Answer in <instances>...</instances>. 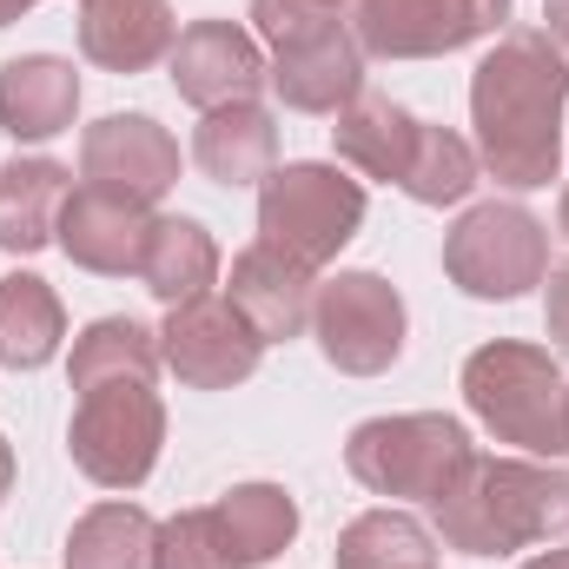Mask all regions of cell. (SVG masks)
<instances>
[{
  "label": "cell",
  "instance_id": "ac0fdd59",
  "mask_svg": "<svg viewBox=\"0 0 569 569\" xmlns=\"http://www.w3.org/2000/svg\"><path fill=\"white\" fill-rule=\"evenodd\" d=\"M192 159L212 186H266V172L279 166V127L259 100L212 107L192 133Z\"/></svg>",
  "mask_w": 569,
  "mask_h": 569
},
{
  "label": "cell",
  "instance_id": "603a6c76",
  "mask_svg": "<svg viewBox=\"0 0 569 569\" xmlns=\"http://www.w3.org/2000/svg\"><path fill=\"white\" fill-rule=\"evenodd\" d=\"M159 331H146L140 318H93L73 338L67 358V385L93 391V385H152L159 378Z\"/></svg>",
  "mask_w": 569,
  "mask_h": 569
},
{
  "label": "cell",
  "instance_id": "4316f807",
  "mask_svg": "<svg viewBox=\"0 0 569 569\" xmlns=\"http://www.w3.org/2000/svg\"><path fill=\"white\" fill-rule=\"evenodd\" d=\"M477 172H483V159H477V146L463 140V133L418 120V152H411V172H405V192L418 206H457V199H470Z\"/></svg>",
  "mask_w": 569,
  "mask_h": 569
},
{
  "label": "cell",
  "instance_id": "cb8c5ba5",
  "mask_svg": "<svg viewBox=\"0 0 569 569\" xmlns=\"http://www.w3.org/2000/svg\"><path fill=\"white\" fill-rule=\"evenodd\" d=\"M212 510H219V523H226V537H232V557L246 569L284 557L291 537H298V503H291L284 483H239V490H226Z\"/></svg>",
  "mask_w": 569,
  "mask_h": 569
},
{
  "label": "cell",
  "instance_id": "836d02e7",
  "mask_svg": "<svg viewBox=\"0 0 569 569\" xmlns=\"http://www.w3.org/2000/svg\"><path fill=\"white\" fill-rule=\"evenodd\" d=\"M33 7H40V0H0V27H13V20L33 13Z\"/></svg>",
  "mask_w": 569,
  "mask_h": 569
},
{
  "label": "cell",
  "instance_id": "d6986e66",
  "mask_svg": "<svg viewBox=\"0 0 569 569\" xmlns=\"http://www.w3.org/2000/svg\"><path fill=\"white\" fill-rule=\"evenodd\" d=\"M140 284L172 311L186 298H206L219 284V246L199 219L186 212H152V232H146V259H140Z\"/></svg>",
  "mask_w": 569,
  "mask_h": 569
},
{
  "label": "cell",
  "instance_id": "f1b7e54d",
  "mask_svg": "<svg viewBox=\"0 0 569 569\" xmlns=\"http://www.w3.org/2000/svg\"><path fill=\"white\" fill-rule=\"evenodd\" d=\"M338 13L331 7H318V0H252V27H259V40H298V33H318V27H331Z\"/></svg>",
  "mask_w": 569,
  "mask_h": 569
},
{
  "label": "cell",
  "instance_id": "8fae6325",
  "mask_svg": "<svg viewBox=\"0 0 569 569\" xmlns=\"http://www.w3.org/2000/svg\"><path fill=\"white\" fill-rule=\"evenodd\" d=\"M266 87L279 93L291 113H331L338 120L365 93V47H358V33L345 20H331L318 33H298V40L272 47Z\"/></svg>",
  "mask_w": 569,
  "mask_h": 569
},
{
  "label": "cell",
  "instance_id": "83f0119b",
  "mask_svg": "<svg viewBox=\"0 0 569 569\" xmlns=\"http://www.w3.org/2000/svg\"><path fill=\"white\" fill-rule=\"evenodd\" d=\"M152 569H246L232 557V537L219 523V510H179L159 523V550H152Z\"/></svg>",
  "mask_w": 569,
  "mask_h": 569
},
{
  "label": "cell",
  "instance_id": "d590c367",
  "mask_svg": "<svg viewBox=\"0 0 569 569\" xmlns=\"http://www.w3.org/2000/svg\"><path fill=\"white\" fill-rule=\"evenodd\" d=\"M557 232L569 239V186H563V206H557Z\"/></svg>",
  "mask_w": 569,
  "mask_h": 569
},
{
  "label": "cell",
  "instance_id": "d4e9b609",
  "mask_svg": "<svg viewBox=\"0 0 569 569\" xmlns=\"http://www.w3.org/2000/svg\"><path fill=\"white\" fill-rule=\"evenodd\" d=\"M159 523L140 503H93L67 530V569H152Z\"/></svg>",
  "mask_w": 569,
  "mask_h": 569
},
{
  "label": "cell",
  "instance_id": "5b68a950",
  "mask_svg": "<svg viewBox=\"0 0 569 569\" xmlns=\"http://www.w3.org/2000/svg\"><path fill=\"white\" fill-rule=\"evenodd\" d=\"M365 226V186L345 179L325 159H291L272 166L259 186V239L279 246L291 259H305L311 272L331 266Z\"/></svg>",
  "mask_w": 569,
  "mask_h": 569
},
{
  "label": "cell",
  "instance_id": "5bb4252c",
  "mask_svg": "<svg viewBox=\"0 0 569 569\" xmlns=\"http://www.w3.org/2000/svg\"><path fill=\"white\" fill-rule=\"evenodd\" d=\"M351 33L365 60H443L483 40V20L470 13V0H358Z\"/></svg>",
  "mask_w": 569,
  "mask_h": 569
},
{
  "label": "cell",
  "instance_id": "1f68e13d",
  "mask_svg": "<svg viewBox=\"0 0 569 569\" xmlns=\"http://www.w3.org/2000/svg\"><path fill=\"white\" fill-rule=\"evenodd\" d=\"M510 7H517V0H470V13L483 20V33H497V27L510 20Z\"/></svg>",
  "mask_w": 569,
  "mask_h": 569
},
{
  "label": "cell",
  "instance_id": "7c38bea8",
  "mask_svg": "<svg viewBox=\"0 0 569 569\" xmlns=\"http://www.w3.org/2000/svg\"><path fill=\"white\" fill-rule=\"evenodd\" d=\"M166 67H172V93L186 107H199V113L252 100L266 87V53L232 20H192V27H179V47L166 53Z\"/></svg>",
  "mask_w": 569,
  "mask_h": 569
},
{
  "label": "cell",
  "instance_id": "7a4b0ae2",
  "mask_svg": "<svg viewBox=\"0 0 569 569\" xmlns=\"http://www.w3.org/2000/svg\"><path fill=\"white\" fill-rule=\"evenodd\" d=\"M569 530V470L537 457H477L437 503V543L457 557H510Z\"/></svg>",
  "mask_w": 569,
  "mask_h": 569
},
{
  "label": "cell",
  "instance_id": "7402d4cb",
  "mask_svg": "<svg viewBox=\"0 0 569 569\" xmlns=\"http://www.w3.org/2000/svg\"><path fill=\"white\" fill-rule=\"evenodd\" d=\"M67 338L60 291L40 272H7L0 279V371H40Z\"/></svg>",
  "mask_w": 569,
  "mask_h": 569
},
{
  "label": "cell",
  "instance_id": "f546056e",
  "mask_svg": "<svg viewBox=\"0 0 569 569\" xmlns=\"http://www.w3.org/2000/svg\"><path fill=\"white\" fill-rule=\"evenodd\" d=\"M543 279H550V291H543V325H550V338L569 351V259L563 266H550Z\"/></svg>",
  "mask_w": 569,
  "mask_h": 569
},
{
  "label": "cell",
  "instance_id": "4fadbf2b",
  "mask_svg": "<svg viewBox=\"0 0 569 569\" xmlns=\"http://www.w3.org/2000/svg\"><path fill=\"white\" fill-rule=\"evenodd\" d=\"M146 232H152V206L127 199V192H107V186H80L67 192L60 206V232L53 246L80 266V272H100V279H140L146 259Z\"/></svg>",
  "mask_w": 569,
  "mask_h": 569
},
{
  "label": "cell",
  "instance_id": "6da1fadb",
  "mask_svg": "<svg viewBox=\"0 0 569 569\" xmlns=\"http://www.w3.org/2000/svg\"><path fill=\"white\" fill-rule=\"evenodd\" d=\"M563 100L569 60L543 27H510L470 73L477 159L497 186L537 192L563 172Z\"/></svg>",
  "mask_w": 569,
  "mask_h": 569
},
{
  "label": "cell",
  "instance_id": "8d00e7d4",
  "mask_svg": "<svg viewBox=\"0 0 569 569\" xmlns=\"http://www.w3.org/2000/svg\"><path fill=\"white\" fill-rule=\"evenodd\" d=\"M318 7H331V13H338V7H345V0H318Z\"/></svg>",
  "mask_w": 569,
  "mask_h": 569
},
{
  "label": "cell",
  "instance_id": "30bf717a",
  "mask_svg": "<svg viewBox=\"0 0 569 569\" xmlns=\"http://www.w3.org/2000/svg\"><path fill=\"white\" fill-rule=\"evenodd\" d=\"M80 179L159 206L179 186V140L146 113H107L80 133Z\"/></svg>",
  "mask_w": 569,
  "mask_h": 569
},
{
  "label": "cell",
  "instance_id": "ffe728a7",
  "mask_svg": "<svg viewBox=\"0 0 569 569\" xmlns=\"http://www.w3.org/2000/svg\"><path fill=\"white\" fill-rule=\"evenodd\" d=\"M331 146H338V159H345V166H358L365 179L405 186L411 152H418V120H411L398 100H385V93H358V100L338 113Z\"/></svg>",
  "mask_w": 569,
  "mask_h": 569
},
{
  "label": "cell",
  "instance_id": "e575fe53",
  "mask_svg": "<svg viewBox=\"0 0 569 569\" xmlns=\"http://www.w3.org/2000/svg\"><path fill=\"white\" fill-rule=\"evenodd\" d=\"M523 569H569V550H543L537 563H523Z\"/></svg>",
  "mask_w": 569,
  "mask_h": 569
},
{
  "label": "cell",
  "instance_id": "ba28073f",
  "mask_svg": "<svg viewBox=\"0 0 569 569\" xmlns=\"http://www.w3.org/2000/svg\"><path fill=\"white\" fill-rule=\"evenodd\" d=\"M405 298L385 272H338L318 284L311 305V338L325 351V365H338L345 378H378L405 358Z\"/></svg>",
  "mask_w": 569,
  "mask_h": 569
},
{
  "label": "cell",
  "instance_id": "484cf974",
  "mask_svg": "<svg viewBox=\"0 0 569 569\" xmlns=\"http://www.w3.org/2000/svg\"><path fill=\"white\" fill-rule=\"evenodd\" d=\"M338 569H437V530L411 510H365L338 537Z\"/></svg>",
  "mask_w": 569,
  "mask_h": 569
},
{
  "label": "cell",
  "instance_id": "44dd1931",
  "mask_svg": "<svg viewBox=\"0 0 569 569\" xmlns=\"http://www.w3.org/2000/svg\"><path fill=\"white\" fill-rule=\"evenodd\" d=\"M73 172L60 159H7L0 166V252H40L53 246L60 232V206H67V186Z\"/></svg>",
  "mask_w": 569,
  "mask_h": 569
},
{
  "label": "cell",
  "instance_id": "e0dca14e",
  "mask_svg": "<svg viewBox=\"0 0 569 569\" xmlns=\"http://www.w3.org/2000/svg\"><path fill=\"white\" fill-rule=\"evenodd\" d=\"M80 113V73L60 53H20L0 67V133L20 146H40L67 133Z\"/></svg>",
  "mask_w": 569,
  "mask_h": 569
},
{
  "label": "cell",
  "instance_id": "277c9868",
  "mask_svg": "<svg viewBox=\"0 0 569 569\" xmlns=\"http://www.w3.org/2000/svg\"><path fill=\"white\" fill-rule=\"evenodd\" d=\"M477 463L470 430L443 411H405V418H371L351 430L345 443V470L371 490V497H405V503H443L463 470Z\"/></svg>",
  "mask_w": 569,
  "mask_h": 569
},
{
  "label": "cell",
  "instance_id": "9c48e42d",
  "mask_svg": "<svg viewBox=\"0 0 569 569\" xmlns=\"http://www.w3.org/2000/svg\"><path fill=\"white\" fill-rule=\"evenodd\" d=\"M159 358L166 371L186 385V391H232L259 371L266 358V338L246 325V311L232 298H186L166 311L159 325Z\"/></svg>",
  "mask_w": 569,
  "mask_h": 569
},
{
  "label": "cell",
  "instance_id": "4dcf8cb0",
  "mask_svg": "<svg viewBox=\"0 0 569 569\" xmlns=\"http://www.w3.org/2000/svg\"><path fill=\"white\" fill-rule=\"evenodd\" d=\"M543 33L563 47V60H569V0H543Z\"/></svg>",
  "mask_w": 569,
  "mask_h": 569
},
{
  "label": "cell",
  "instance_id": "3957f363",
  "mask_svg": "<svg viewBox=\"0 0 569 569\" xmlns=\"http://www.w3.org/2000/svg\"><path fill=\"white\" fill-rule=\"evenodd\" d=\"M463 405L497 443H517L530 457L569 450V385L543 345L523 338L477 345L463 358Z\"/></svg>",
  "mask_w": 569,
  "mask_h": 569
},
{
  "label": "cell",
  "instance_id": "52a82bcc",
  "mask_svg": "<svg viewBox=\"0 0 569 569\" xmlns=\"http://www.w3.org/2000/svg\"><path fill=\"white\" fill-rule=\"evenodd\" d=\"M166 443V405L152 385H93L73 405L67 450L100 490H140Z\"/></svg>",
  "mask_w": 569,
  "mask_h": 569
},
{
  "label": "cell",
  "instance_id": "2e32d148",
  "mask_svg": "<svg viewBox=\"0 0 569 569\" xmlns=\"http://www.w3.org/2000/svg\"><path fill=\"white\" fill-rule=\"evenodd\" d=\"M179 47L166 0H80V53L107 73H146Z\"/></svg>",
  "mask_w": 569,
  "mask_h": 569
},
{
  "label": "cell",
  "instance_id": "d6a6232c",
  "mask_svg": "<svg viewBox=\"0 0 569 569\" xmlns=\"http://www.w3.org/2000/svg\"><path fill=\"white\" fill-rule=\"evenodd\" d=\"M7 490H13V443L0 437V497H7Z\"/></svg>",
  "mask_w": 569,
  "mask_h": 569
},
{
  "label": "cell",
  "instance_id": "9a60e30c",
  "mask_svg": "<svg viewBox=\"0 0 569 569\" xmlns=\"http://www.w3.org/2000/svg\"><path fill=\"white\" fill-rule=\"evenodd\" d=\"M226 298L246 311V325L266 338V345H291L311 331V305H318V272L305 259H291L279 246H246L232 259V284Z\"/></svg>",
  "mask_w": 569,
  "mask_h": 569
},
{
  "label": "cell",
  "instance_id": "8992f818",
  "mask_svg": "<svg viewBox=\"0 0 569 569\" xmlns=\"http://www.w3.org/2000/svg\"><path fill=\"white\" fill-rule=\"evenodd\" d=\"M443 272L463 298L510 305L530 284H543V272H550V226L530 206H510V199L470 206L443 232Z\"/></svg>",
  "mask_w": 569,
  "mask_h": 569
}]
</instances>
